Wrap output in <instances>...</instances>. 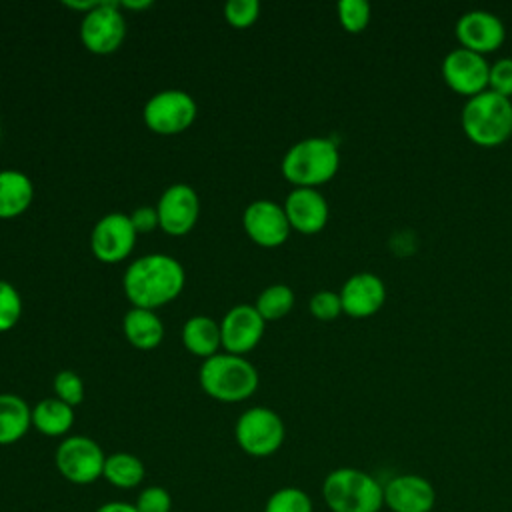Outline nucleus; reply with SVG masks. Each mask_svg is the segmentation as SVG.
<instances>
[{
	"instance_id": "f257e3e1",
	"label": "nucleus",
	"mask_w": 512,
	"mask_h": 512,
	"mask_svg": "<svg viewBox=\"0 0 512 512\" xmlns=\"http://www.w3.org/2000/svg\"><path fill=\"white\" fill-rule=\"evenodd\" d=\"M186 284V272L174 256L154 252L130 262L122 276L126 298L136 308L156 310L180 296Z\"/></svg>"
},
{
	"instance_id": "f03ea898",
	"label": "nucleus",
	"mask_w": 512,
	"mask_h": 512,
	"mask_svg": "<svg viewBox=\"0 0 512 512\" xmlns=\"http://www.w3.org/2000/svg\"><path fill=\"white\" fill-rule=\"evenodd\" d=\"M340 168V150L332 138L308 136L294 142L280 160L282 176L294 188H318Z\"/></svg>"
},
{
	"instance_id": "7ed1b4c3",
	"label": "nucleus",
	"mask_w": 512,
	"mask_h": 512,
	"mask_svg": "<svg viewBox=\"0 0 512 512\" xmlns=\"http://www.w3.org/2000/svg\"><path fill=\"white\" fill-rule=\"evenodd\" d=\"M322 498L330 512H380L384 484L362 468L340 466L324 476Z\"/></svg>"
},
{
	"instance_id": "20e7f679",
	"label": "nucleus",
	"mask_w": 512,
	"mask_h": 512,
	"mask_svg": "<svg viewBox=\"0 0 512 512\" xmlns=\"http://www.w3.org/2000/svg\"><path fill=\"white\" fill-rule=\"evenodd\" d=\"M460 124L468 140L492 148L512 136V98L490 88L466 98Z\"/></svg>"
},
{
	"instance_id": "39448f33",
	"label": "nucleus",
	"mask_w": 512,
	"mask_h": 512,
	"mask_svg": "<svg viewBox=\"0 0 512 512\" xmlns=\"http://www.w3.org/2000/svg\"><path fill=\"white\" fill-rule=\"evenodd\" d=\"M200 388L218 402H242L258 388V370L238 354L218 352L206 358L198 372Z\"/></svg>"
},
{
	"instance_id": "423d86ee",
	"label": "nucleus",
	"mask_w": 512,
	"mask_h": 512,
	"mask_svg": "<svg viewBox=\"0 0 512 512\" xmlns=\"http://www.w3.org/2000/svg\"><path fill=\"white\" fill-rule=\"evenodd\" d=\"M234 438L242 452L254 458H266L280 450L286 438V426L280 414L268 406L244 410L234 424Z\"/></svg>"
},
{
	"instance_id": "0eeeda50",
	"label": "nucleus",
	"mask_w": 512,
	"mask_h": 512,
	"mask_svg": "<svg viewBox=\"0 0 512 512\" xmlns=\"http://www.w3.org/2000/svg\"><path fill=\"white\" fill-rule=\"evenodd\" d=\"M196 116V100L180 88H166L152 94L142 108V120L146 128L162 136H174L188 130Z\"/></svg>"
},
{
	"instance_id": "6e6552de",
	"label": "nucleus",
	"mask_w": 512,
	"mask_h": 512,
	"mask_svg": "<svg viewBox=\"0 0 512 512\" xmlns=\"http://www.w3.org/2000/svg\"><path fill=\"white\" fill-rule=\"evenodd\" d=\"M106 454L102 446L82 434H70L54 450V464L60 476L72 484L86 486L102 478Z\"/></svg>"
},
{
	"instance_id": "1a4fd4ad",
	"label": "nucleus",
	"mask_w": 512,
	"mask_h": 512,
	"mask_svg": "<svg viewBox=\"0 0 512 512\" xmlns=\"http://www.w3.org/2000/svg\"><path fill=\"white\" fill-rule=\"evenodd\" d=\"M126 28L120 4L114 0H98V4L80 20V42L88 52L106 56L122 46Z\"/></svg>"
},
{
	"instance_id": "9d476101",
	"label": "nucleus",
	"mask_w": 512,
	"mask_h": 512,
	"mask_svg": "<svg viewBox=\"0 0 512 512\" xmlns=\"http://www.w3.org/2000/svg\"><path fill=\"white\" fill-rule=\"evenodd\" d=\"M136 228L124 212H108L96 220L90 232V250L104 264H116L136 246Z\"/></svg>"
},
{
	"instance_id": "9b49d317",
	"label": "nucleus",
	"mask_w": 512,
	"mask_h": 512,
	"mask_svg": "<svg viewBox=\"0 0 512 512\" xmlns=\"http://www.w3.org/2000/svg\"><path fill=\"white\" fill-rule=\"evenodd\" d=\"M440 72L444 82L458 94L470 98L488 88L490 62L484 54L456 46L442 58Z\"/></svg>"
},
{
	"instance_id": "f8f14e48",
	"label": "nucleus",
	"mask_w": 512,
	"mask_h": 512,
	"mask_svg": "<svg viewBox=\"0 0 512 512\" xmlns=\"http://www.w3.org/2000/svg\"><path fill=\"white\" fill-rule=\"evenodd\" d=\"M158 228L170 236L188 234L200 216L198 192L184 182L170 184L162 190L156 202Z\"/></svg>"
},
{
	"instance_id": "ddd939ff",
	"label": "nucleus",
	"mask_w": 512,
	"mask_h": 512,
	"mask_svg": "<svg viewBox=\"0 0 512 512\" xmlns=\"http://www.w3.org/2000/svg\"><path fill=\"white\" fill-rule=\"evenodd\" d=\"M242 226L248 238L262 248H276L284 244L292 230L284 206L268 198L254 200L244 208Z\"/></svg>"
},
{
	"instance_id": "4468645a",
	"label": "nucleus",
	"mask_w": 512,
	"mask_h": 512,
	"mask_svg": "<svg viewBox=\"0 0 512 512\" xmlns=\"http://www.w3.org/2000/svg\"><path fill=\"white\" fill-rule=\"evenodd\" d=\"M460 46L478 54L494 52L506 38V26L496 12L484 8H472L462 12L454 24Z\"/></svg>"
},
{
	"instance_id": "2eb2a0df",
	"label": "nucleus",
	"mask_w": 512,
	"mask_h": 512,
	"mask_svg": "<svg viewBox=\"0 0 512 512\" xmlns=\"http://www.w3.org/2000/svg\"><path fill=\"white\" fill-rule=\"evenodd\" d=\"M266 320L250 304L232 306L220 320L222 348L230 354L244 356L262 340Z\"/></svg>"
},
{
	"instance_id": "dca6fc26",
	"label": "nucleus",
	"mask_w": 512,
	"mask_h": 512,
	"mask_svg": "<svg viewBox=\"0 0 512 512\" xmlns=\"http://www.w3.org/2000/svg\"><path fill=\"white\" fill-rule=\"evenodd\" d=\"M342 312L352 318H366L376 314L386 302V284L380 274L370 270L354 272L338 290Z\"/></svg>"
},
{
	"instance_id": "f3484780",
	"label": "nucleus",
	"mask_w": 512,
	"mask_h": 512,
	"mask_svg": "<svg viewBox=\"0 0 512 512\" xmlns=\"http://www.w3.org/2000/svg\"><path fill=\"white\" fill-rule=\"evenodd\" d=\"M434 504L436 490L420 474L402 472L384 484V506L390 512H432Z\"/></svg>"
},
{
	"instance_id": "a211bd4d",
	"label": "nucleus",
	"mask_w": 512,
	"mask_h": 512,
	"mask_svg": "<svg viewBox=\"0 0 512 512\" xmlns=\"http://www.w3.org/2000/svg\"><path fill=\"white\" fill-rule=\"evenodd\" d=\"M282 206L290 228L302 234L320 232L330 216L328 200L318 188H292Z\"/></svg>"
},
{
	"instance_id": "6ab92c4d",
	"label": "nucleus",
	"mask_w": 512,
	"mask_h": 512,
	"mask_svg": "<svg viewBox=\"0 0 512 512\" xmlns=\"http://www.w3.org/2000/svg\"><path fill=\"white\" fill-rule=\"evenodd\" d=\"M34 200V184L30 176L16 168L0 170V218H16L24 214Z\"/></svg>"
},
{
	"instance_id": "aec40b11",
	"label": "nucleus",
	"mask_w": 512,
	"mask_h": 512,
	"mask_svg": "<svg viewBox=\"0 0 512 512\" xmlns=\"http://www.w3.org/2000/svg\"><path fill=\"white\" fill-rule=\"evenodd\" d=\"M126 340L138 350H152L164 338V324L154 310L132 306L122 320Z\"/></svg>"
},
{
	"instance_id": "412c9836",
	"label": "nucleus",
	"mask_w": 512,
	"mask_h": 512,
	"mask_svg": "<svg viewBox=\"0 0 512 512\" xmlns=\"http://www.w3.org/2000/svg\"><path fill=\"white\" fill-rule=\"evenodd\" d=\"M32 428V408L12 392L0 394V446H10L22 440Z\"/></svg>"
},
{
	"instance_id": "4be33fe9",
	"label": "nucleus",
	"mask_w": 512,
	"mask_h": 512,
	"mask_svg": "<svg viewBox=\"0 0 512 512\" xmlns=\"http://www.w3.org/2000/svg\"><path fill=\"white\" fill-rule=\"evenodd\" d=\"M182 344L190 354L204 360L218 354V348L222 346L220 322L204 314L190 316L182 326Z\"/></svg>"
},
{
	"instance_id": "5701e85b",
	"label": "nucleus",
	"mask_w": 512,
	"mask_h": 512,
	"mask_svg": "<svg viewBox=\"0 0 512 512\" xmlns=\"http://www.w3.org/2000/svg\"><path fill=\"white\" fill-rule=\"evenodd\" d=\"M74 426V408L56 396L44 398L32 406V428L50 438L68 436Z\"/></svg>"
},
{
	"instance_id": "b1692460",
	"label": "nucleus",
	"mask_w": 512,
	"mask_h": 512,
	"mask_svg": "<svg viewBox=\"0 0 512 512\" xmlns=\"http://www.w3.org/2000/svg\"><path fill=\"white\" fill-rule=\"evenodd\" d=\"M146 468L144 462L132 452H112L106 454L102 478L120 490H132L144 482Z\"/></svg>"
},
{
	"instance_id": "393cba45",
	"label": "nucleus",
	"mask_w": 512,
	"mask_h": 512,
	"mask_svg": "<svg viewBox=\"0 0 512 512\" xmlns=\"http://www.w3.org/2000/svg\"><path fill=\"white\" fill-rule=\"evenodd\" d=\"M296 302V296H294V290L288 286V284H270L266 286L258 298H256V304L254 308L258 310V314L268 322V320H280L284 318L292 306Z\"/></svg>"
},
{
	"instance_id": "a878e982",
	"label": "nucleus",
	"mask_w": 512,
	"mask_h": 512,
	"mask_svg": "<svg viewBox=\"0 0 512 512\" xmlns=\"http://www.w3.org/2000/svg\"><path fill=\"white\" fill-rule=\"evenodd\" d=\"M262 512H314V504L302 488L282 486L266 498Z\"/></svg>"
},
{
	"instance_id": "bb28decb",
	"label": "nucleus",
	"mask_w": 512,
	"mask_h": 512,
	"mask_svg": "<svg viewBox=\"0 0 512 512\" xmlns=\"http://www.w3.org/2000/svg\"><path fill=\"white\" fill-rule=\"evenodd\" d=\"M24 302L14 284L0 278V332L12 330L22 318Z\"/></svg>"
},
{
	"instance_id": "cd10ccee",
	"label": "nucleus",
	"mask_w": 512,
	"mask_h": 512,
	"mask_svg": "<svg viewBox=\"0 0 512 512\" xmlns=\"http://www.w3.org/2000/svg\"><path fill=\"white\" fill-rule=\"evenodd\" d=\"M336 14H338L340 26L344 30L356 34L368 26L372 8H370L368 0H340L336 4Z\"/></svg>"
},
{
	"instance_id": "c85d7f7f",
	"label": "nucleus",
	"mask_w": 512,
	"mask_h": 512,
	"mask_svg": "<svg viewBox=\"0 0 512 512\" xmlns=\"http://www.w3.org/2000/svg\"><path fill=\"white\" fill-rule=\"evenodd\" d=\"M52 388H54V394L56 398H60L62 402H66L68 406H78L82 400H84V382L82 378L72 372V370H60L56 376H54V382H52Z\"/></svg>"
},
{
	"instance_id": "c756f323",
	"label": "nucleus",
	"mask_w": 512,
	"mask_h": 512,
	"mask_svg": "<svg viewBox=\"0 0 512 512\" xmlns=\"http://www.w3.org/2000/svg\"><path fill=\"white\" fill-rule=\"evenodd\" d=\"M308 310L316 320L322 322H330L336 320L342 314V302H340V294L334 290H318L310 296L308 300Z\"/></svg>"
},
{
	"instance_id": "7c9ffc66",
	"label": "nucleus",
	"mask_w": 512,
	"mask_h": 512,
	"mask_svg": "<svg viewBox=\"0 0 512 512\" xmlns=\"http://www.w3.org/2000/svg\"><path fill=\"white\" fill-rule=\"evenodd\" d=\"M260 16L258 0H228L224 4V18L234 28H248Z\"/></svg>"
},
{
	"instance_id": "2f4dec72",
	"label": "nucleus",
	"mask_w": 512,
	"mask_h": 512,
	"mask_svg": "<svg viewBox=\"0 0 512 512\" xmlns=\"http://www.w3.org/2000/svg\"><path fill=\"white\" fill-rule=\"evenodd\" d=\"M134 506L138 512H170L172 496L164 486H146L138 492Z\"/></svg>"
},
{
	"instance_id": "473e14b6",
	"label": "nucleus",
	"mask_w": 512,
	"mask_h": 512,
	"mask_svg": "<svg viewBox=\"0 0 512 512\" xmlns=\"http://www.w3.org/2000/svg\"><path fill=\"white\" fill-rule=\"evenodd\" d=\"M488 88L512 98V56H500L490 62Z\"/></svg>"
},
{
	"instance_id": "72a5a7b5",
	"label": "nucleus",
	"mask_w": 512,
	"mask_h": 512,
	"mask_svg": "<svg viewBox=\"0 0 512 512\" xmlns=\"http://www.w3.org/2000/svg\"><path fill=\"white\" fill-rule=\"evenodd\" d=\"M132 226L136 228V232H150L154 228H158V214H156V206H138L136 210H132L130 214Z\"/></svg>"
},
{
	"instance_id": "f704fd0d",
	"label": "nucleus",
	"mask_w": 512,
	"mask_h": 512,
	"mask_svg": "<svg viewBox=\"0 0 512 512\" xmlns=\"http://www.w3.org/2000/svg\"><path fill=\"white\" fill-rule=\"evenodd\" d=\"M94 512H138L136 506L132 502H126V500H110V502H104L100 504Z\"/></svg>"
},
{
	"instance_id": "c9c22d12",
	"label": "nucleus",
	"mask_w": 512,
	"mask_h": 512,
	"mask_svg": "<svg viewBox=\"0 0 512 512\" xmlns=\"http://www.w3.org/2000/svg\"><path fill=\"white\" fill-rule=\"evenodd\" d=\"M96 4H98V0H64V6H68L70 10L82 12V16H84L86 12H90Z\"/></svg>"
},
{
	"instance_id": "e433bc0d",
	"label": "nucleus",
	"mask_w": 512,
	"mask_h": 512,
	"mask_svg": "<svg viewBox=\"0 0 512 512\" xmlns=\"http://www.w3.org/2000/svg\"><path fill=\"white\" fill-rule=\"evenodd\" d=\"M120 8H128V10H146L152 6V0H120L118 2Z\"/></svg>"
},
{
	"instance_id": "4c0bfd02",
	"label": "nucleus",
	"mask_w": 512,
	"mask_h": 512,
	"mask_svg": "<svg viewBox=\"0 0 512 512\" xmlns=\"http://www.w3.org/2000/svg\"><path fill=\"white\" fill-rule=\"evenodd\" d=\"M0 140H2V128H0Z\"/></svg>"
}]
</instances>
